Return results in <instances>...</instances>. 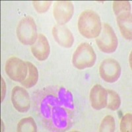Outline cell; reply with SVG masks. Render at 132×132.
Returning <instances> with one entry per match:
<instances>
[{
	"label": "cell",
	"mask_w": 132,
	"mask_h": 132,
	"mask_svg": "<svg viewBox=\"0 0 132 132\" xmlns=\"http://www.w3.org/2000/svg\"><path fill=\"white\" fill-rule=\"evenodd\" d=\"M44 93L45 97L41 98L40 110L45 123L51 130H65L71 122L69 108H71V98L69 92L62 87L56 93Z\"/></svg>",
	"instance_id": "1"
},
{
	"label": "cell",
	"mask_w": 132,
	"mask_h": 132,
	"mask_svg": "<svg viewBox=\"0 0 132 132\" xmlns=\"http://www.w3.org/2000/svg\"><path fill=\"white\" fill-rule=\"evenodd\" d=\"M77 26L80 34L89 39L98 37L102 30L100 16L92 10H86L81 13Z\"/></svg>",
	"instance_id": "2"
},
{
	"label": "cell",
	"mask_w": 132,
	"mask_h": 132,
	"mask_svg": "<svg viewBox=\"0 0 132 132\" xmlns=\"http://www.w3.org/2000/svg\"><path fill=\"white\" fill-rule=\"evenodd\" d=\"M96 61V55L93 47L88 43L81 44L73 54L72 63L78 69L92 68Z\"/></svg>",
	"instance_id": "3"
},
{
	"label": "cell",
	"mask_w": 132,
	"mask_h": 132,
	"mask_svg": "<svg viewBox=\"0 0 132 132\" xmlns=\"http://www.w3.org/2000/svg\"><path fill=\"white\" fill-rule=\"evenodd\" d=\"M16 36L19 40L26 46L32 45L37 39V29L35 20L32 16L23 18L16 27Z\"/></svg>",
	"instance_id": "4"
},
{
	"label": "cell",
	"mask_w": 132,
	"mask_h": 132,
	"mask_svg": "<svg viewBox=\"0 0 132 132\" xmlns=\"http://www.w3.org/2000/svg\"><path fill=\"white\" fill-rule=\"evenodd\" d=\"M96 43L100 50L106 54L113 53L116 50L118 45V38L109 24H104L100 35L96 38Z\"/></svg>",
	"instance_id": "5"
},
{
	"label": "cell",
	"mask_w": 132,
	"mask_h": 132,
	"mask_svg": "<svg viewBox=\"0 0 132 132\" xmlns=\"http://www.w3.org/2000/svg\"><path fill=\"white\" fill-rule=\"evenodd\" d=\"M5 70L11 79L22 82L28 74V66L23 60L13 56L7 60Z\"/></svg>",
	"instance_id": "6"
},
{
	"label": "cell",
	"mask_w": 132,
	"mask_h": 132,
	"mask_svg": "<svg viewBox=\"0 0 132 132\" xmlns=\"http://www.w3.org/2000/svg\"><path fill=\"white\" fill-rule=\"evenodd\" d=\"M121 66L116 60L108 58L103 60L99 67V73L104 81L109 83L115 82L121 75Z\"/></svg>",
	"instance_id": "7"
},
{
	"label": "cell",
	"mask_w": 132,
	"mask_h": 132,
	"mask_svg": "<svg viewBox=\"0 0 132 132\" xmlns=\"http://www.w3.org/2000/svg\"><path fill=\"white\" fill-rule=\"evenodd\" d=\"M74 7L72 2L69 1H58L54 3L53 15L60 25H64L72 18Z\"/></svg>",
	"instance_id": "8"
},
{
	"label": "cell",
	"mask_w": 132,
	"mask_h": 132,
	"mask_svg": "<svg viewBox=\"0 0 132 132\" xmlns=\"http://www.w3.org/2000/svg\"><path fill=\"white\" fill-rule=\"evenodd\" d=\"M11 101L14 108L19 112H26L30 109V96L23 87H14L11 93Z\"/></svg>",
	"instance_id": "9"
},
{
	"label": "cell",
	"mask_w": 132,
	"mask_h": 132,
	"mask_svg": "<svg viewBox=\"0 0 132 132\" xmlns=\"http://www.w3.org/2000/svg\"><path fill=\"white\" fill-rule=\"evenodd\" d=\"M90 101L92 108L100 110L106 107L108 93L101 85L96 84L93 87L90 92Z\"/></svg>",
	"instance_id": "10"
},
{
	"label": "cell",
	"mask_w": 132,
	"mask_h": 132,
	"mask_svg": "<svg viewBox=\"0 0 132 132\" xmlns=\"http://www.w3.org/2000/svg\"><path fill=\"white\" fill-rule=\"evenodd\" d=\"M54 38L59 45L66 48H71L73 44L74 38L72 32L64 25L54 26L52 29Z\"/></svg>",
	"instance_id": "11"
},
{
	"label": "cell",
	"mask_w": 132,
	"mask_h": 132,
	"mask_svg": "<svg viewBox=\"0 0 132 132\" xmlns=\"http://www.w3.org/2000/svg\"><path fill=\"white\" fill-rule=\"evenodd\" d=\"M33 56L39 61H44L48 57L50 47L47 38L43 34L38 35L36 42L31 46Z\"/></svg>",
	"instance_id": "12"
},
{
	"label": "cell",
	"mask_w": 132,
	"mask_h": 132,
	"mask_svg": "<svg viewBox=\"0 0 132 132\" xmlns=\"http://www.w3.org/2000/svg\"><path fill=\"white\" fill-rule=\"evenodd\" d=\"M118 26L125 39L131 40L132 16L131 12H125L116 16Z\"/></svg>",
	"instance_id": "13"
},
{
	"label": "cell",
	"mask_w": 132,
	"mask_h": 132,
	"mask_svg": "<svg viewBox=\"0 0 132 132\" xmlns=\"http://www.w3.org/2000/svg\"><path fill=\"white\" fill-rule=\"evenodd\" d=\"M28 66V74L25 79L21 82V85L25 88H31L37 83L38 79V71L35 65L31 62H26Z\"/></svg>",
	"instance_id": "14"
},
{
	"label": "cell",
	"mask_w": 132,
	"mask_h": 132,
	"mask_svg": "<svg viewBox=\"0 0 132 132\" xmlns=\"http://www.w3.org/2000/svg\"><path fill=\"white\" fill-rule=\"evenodd\" d=\"M37 126L32 117H27L21 119L17 124V131L36 132Z\"/></svg>",
	"instance_id": "15"
},
{
	"label": "cell",
	"mask_w": 132,
	"mask_h": 132,
	"mask_svg": "<svg viewBox=\"0 0 132 132\" xmlns=\"http://www.w3.org/2000/svg\"><path fill=\"white\" fill-rule=\"evenodd\" d=\"M108 101H107L106 107L111 110H116L118 109L121 104V100L119 95L116 91L108 89Z\"/></svg>",
	"instance_id": "16"
},
{
	"label": "cell",
	"mask_w": 132,
	"mask_h": 132,
	"mask_svg": "<svg viewBox=\"0 0 132 132\" xmlns=\"http://www.w3.org/2000/svg\"><path fill=\"white\" fill-rule=\"evenodd\" d=\"M100 132H113L115 131V120L111 115L104 118L99 127Z\"/></svg>",
	"instance_id": "17"
},
{
	"label": "cell",
	"mask_w": 132,
	"mask_h": 132,
	"mask_svg": "<svg viewBox=\"0 0 132 132\" xmlns=\"http://www.w3.org/2000/svg\"><path fill=\"white\" fill-rule=\"evenodd\" d=\"M113 10L116 16L125 12H131V5L128 1L113 2Z\"/></svg>",
	"instance_id": "18"
},
{
	"label": "cell",
	"mask_w": 132,
	"mask_h": 132,
	"mask_svg": "<svg viewBox=\"0 0 132 132\" xmlns=\"http://www.w3.org/2000/svg\"><path fill=\"white\" fill-rule=\"evenodd\" d=\"M120 131L122 132H131L132 131V115L127 113L121 119L120 125Z\"/></svg>",
	"instance_id": "19"
},
{
	"label": "cell",
	"mask_w": 132,
	"mask_h": 132,
	"mask_svg": "<svg viewBox=\"0 0 132 132\" xmlns=\"http://www.w3.org/2000/svg\"><path fill=\"white\" fill-rule=\"evenodd\" d=\"M52 2L50 1H33L32 5L38 13H46L51 6Z\"/></svg>",
	"instance_id": "20"
},
{
	"label": "cell",
	"mask_w": 132,
	"mask_h": 132,
	"mask_svg": "<svg viewBox=\"0 0 132 132\" xmlns=\"http://www.w3.org/2000/svg\"><path fill=\"white\" fill-rule=\"evenodd\" d=\"M2 79V95H1V98H2V100L1 101L3 102V99L5 98V92H6V85H5V82L3 79L1 78Z\"/></svg>",
	"instance_id": "21"
}]
</instances>
